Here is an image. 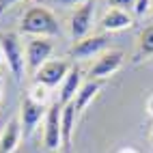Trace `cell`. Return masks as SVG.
Returning a JSON list of instances; mask_svg holds the SVG:
<instances>
[{"mask_svg": "<svg viewBox=\"0 0 153 153\" xmlns=\"http://www.w3.org/2000/svg\"><path fill=\"white\" fill-rule=\"evenodd\" d=\"M22 123H19V117H13L9 123L2 127L0 131V153H15V149L19 147V140H22Z\"/></svg>", "mask_w": 153, "mask_h": 153, "instance_id": "cell-12", "label": "cell"}, {"mask_svg": "<svg viewBox=\"0 0 153 153\" xmlns=\"http://www.w3.org/2000/svg\"><path fill=\"white\" fill-rule=\"evenodd\" d=\"M151 153H153V149H151Z\"/></svg>", "mask_w": 153, "mask_h": 153, "instance_id": "cell-28", "label": "cell"}, {"mask_svg": "<svg viewBox=\"0 0 153 153\" xmlns=\"http://www.w3.org/2000/svg\"><path fill=\"white\" fill-rule=\"evenodd\" d=\"M0 101H2V84H0Z\"/></svg>", "mask_w": 153, "mask_h": 153, "instance_id": "cell-26", "label": "cell"}, {"mask_svg": "<svg viewBox=\"0 0 153 153\" xmlns=\"http://www.w3.org/2000/svg\"><path fill=\"white\" fill-rule=\"evenodd\" d=\"M119 153H138V151H136V149H131V147H127V149H121Z\"/></svg>", "mask_w": 153, "mask_h": 153, "instance_id": "cell-23", "label": "cell"}, {"mask_svg": "<svg viewBox=\"0 0 153 153\" xmlns=\"http://www.w3.org/2000/svg\"><path fill=\"white\" fill-rule=\"evenodd\" d=\"M71 67H74V65H71L69 60H65V58H60V60H48V63L39 69L33 78H35L37 84H41L45 88H56V86L63 84V80L67 78Z\"/></svg>", "mask_w": 153, "mask_h": 153, "instance_id": "cell-8", "label": "cell"}, {"mask_svg": "<svg viewBox=\"0 0 153 153\" xmlns=\"http://www.w3.org/2000/svg\"><path fill=\"white\" fill-rule=\"evenodd\" d=\"M147 112H149V114L153 117V95H151V97L147 99Z\"/></svg>", "mask_w": 153, "mask_h": 153, "instance_id": "cell-21", "label": "cell"}, {"mask_svg": "<svg viewBox=\"0 0 153 153\" xmlns=\"http://www.w3.org/2000/svg\"><path fill=\"white\" fill-rule=\"evenodd\" d=\"M0 50H2L7 69L11 71V76L22 82V78L26 74V52L22 48V41H19L17 33H0Z\"/></svg>", "mask_w": 153, "mask_h": 153, "instance_id": "cell-2", "label": "cell"}, {"mask_svg": "<svg viewBox=\"0 0 153 153\" xmlns=\"http://www.w3.org/2000/svg\"><path fill=\"white\" fill-rule=\"evenodd\" d=\"M58 153H74V151H71V145H65L63 149H60Z\"/></svg>", "mask_w": 153, "mask_h": 153, "instance_id": "cell-22", "label": "cell"}, {"mask_svg": "<svg viewBox=\"0 0 153 153\" xmlns=\"http://www.w3.org/2000/svg\"><path fill=\"white\" fill-rule=\"evenodd\" d=\"M101 86H104V80H86V82L80 86V91L74 97V106H76L78 114H82V112L88 108V104H93V99L99 95Z\"/></svg>", "mask_w": 153, "mask_h": 153, "instance_id": "cell-13", "label": "cell"}, {"mask_svg": "<svg viewBox=\"0 0 153 153\" xmlns=\"http://www.w3.org/2000/svg\"><path fill=\"white\" fill-rule=\"evenodd\" d=\"M28 97H33L35 101H39V104H45L48 106V99H50V88H45V86H41V84H37L35 82V86L26 93Z\"/></svg>", "mask_w": 153, "mask_h": 153, "instance_id": "cell-16", "label": "cell"}, {"mask_svg": "<svg viewBox=\"0 0 153 153\" xmlns=\"http://www.w3.org/2000/svg\"><path fill=\"white\" fill-rule=\"evenodd\" d=\"M48 108L45 104H39L33 97H22V104H19V123H22V134L24 138H30L35 134L37 125L41 123L48 114Z\"/></svg>", "mask_w": 153, "mask_h": 153, "instance_id": "cell-6", "label": "cell"}, {"mask_svg": "<svg viewBox=\"0 0 153 153\" xmlns=\"http://www.w3.org/2000/svg\"><path fill=\"white\" fill-rule=\"evenodd\" d=\"M0 80H2V78H0Z\"/></svg>", "mask_w": 153, "mask_h": 153, "instance_id": "cell-29", "label": "cell"}, {"mask_svg": "<svg viewBox=\"0 0 153 153\" xmlns=\"http://www.w3.org/2000/svg\"><path fill=\"white\" fill-rule=\"evenodd\" d=\"M84 82H82V69H80L78 65H74L69 69V74H67V78L63 80V84H60V88H58V104L60 106H65V104H71L74 101V97H76V93L80 91V86H82Z\"/></svg>", "mask_w": 153, "mask_h": 153, "instance_id": "cell-11", "label": "cell"}, {"mask_svg": "<svg viewBox=\"0 0 153 153\" xmlns=\"http://www.w3.org/2000/svg\"><path fill=\"white\" fill-rule=\"evenodd\" d=\"M151 11V0H136L134 2V9H131V13H134V17H145L147 13Z\"/></svg>", "mask_w": 153, "mask_h": 153, "instance_id": "cell-17", "label": "cell"}, {"mask_svg": "<svg viewBox=\"0 0 153 153\" xmlns=\"http://www.w3.org/2000/svg\"><path fill=\"white\" fill-rule=\"evenodd\" d=\"M106 2H108L112 9H123V11H131L136 0H106Z\"/></svg>", "mask_w": 153, "mask_h": 153, "instance_id": "cell-18", "label": "cell"}, {"mask_svg": "<svg viewBox=\"0 0 153 153\" xmlns=\"http://www.w3.org/2000/svg\"><path fill=\"white\" fill-rule=\"evenodd\" d=\"M149 140H151V145H153V127H151V134H149Z\"/></svg>", "mask_w": 153, "mask_h": 153, "instance_id": "cell-24", "label": "cell"}, {"mask_svg": "<svg viewBox=\"0 0 153 153\" xmlns=\"http://www.w3.org/2000/svg\"><path fill=\"white\" fill-rule=\"evenodd\" d=\"M17 2H24V0H0V15H2L7 9H11L13 4H17Z\"/></svg>", "mask_w": 153, "mask_h": 153, "instance_id": "cell-20", "label": "cell"}, {"mask_svg": "<svg viewBox=\"0 0 153 153\" xmlns=\"http://www.w3.org/2000/svg\"><path fill=\"white\" fill-rule=\"evenodd\" d=\"M60 110L63 106L54 101L48 108V114L43 119V145L48 151L58 153L63 149V127H60Z\"/></svg>", "mask_w": 153, "mask_h": 153, "instance_id": "cell-5", "label": "cell"}, {"mask_svg": "<svg viewBox=\"0 0 153 153\" xmlns=\"http://www.w3.org/2000/svg\"><path fill=\"white\" fill-rule=\"evenodd\" d=\"M19 33L28 37L52 39L60 35V24H58V17L48 7H30L19 19Z\"/></svg>", "mask_w": 153, "mask_h": 153, "instance_id": "cell-1", "label": "cell"}, {"mask_svg": "<svg viewBox=\"0 0 153 153\" xmlns=\"http://www.w3.org/2000/svg\"><path fill=\"white\" fill-rule=\"evenodd\" d=\"M153 56V24L145 26L138 35V50H136V60Z\"/></svg>", "mask_w": 153, "mask_h": 153, "instance_id": "cell-15", "label": "cell"}, {"mask_svg": "<svg viewBox=\"0 0 153 153\" xmlns=\"http://www.w3.org/2000/svg\"><path fill=\"white\" fill-rule=\"evenodd\" d=\"M93 24H95V0H86V2L78 4L76 11L69 15V35L74 39V43L88 37Z\"/></svg>", "mask_w": 153, "mask_h": 153, "instance_id": "cell-3", "label": "cell"}, {"mask_svg": "<svg viewBox=\"0 0 153 153\" xmlns=\"http://www.w3.org/2000/svg\"><path fill=\"white\" fill-rule=\"evenodd\" d=\"M52 4H58V7H76V4H82L86 0H48Z\"/></svg>", "mask_w": 153, "mask_h": 153, "instance_id": "cell-19", "label": "cell"}, {"mask_svg": "<svg viewBox=\"0 0 153 153\" xmlns=\"http://www.w3.org/2000/svg\"><path fill=\"white\" fill-rule=\"evenodd\" d=\"M125 63V52L123 50H106L104 54H99L93 67L88 69V80H106L114 76L117 71Z\"/></svg>", "mask_w": 153, "mask_h": 153, "instance_id": "cell-7", "label": "cell"}, {"mask_svg": "<svg viewBox=\"0 0 153 153\" xmlns=\"http://www.w3.org/2000/svg\"><path fill=\"white\" fill-rule=\"evenodd\" d=\"M131 26H134V15L129 11H123V9H108L99 19V28L104 33H119V30H125Z\"/></svg>", "mask_w": 153, "mask_h": 153, "instance_id": "cell-10", "label": "cell"}, {"mask_svg": "<svg viewBox=\"0 0 153 153\" xmlns=\"http://www.w3.org/2000/svg\"><path fill=\"white\" fill-rule=\"evenodd\" d=\"M108 48V37L106 35H88L84 37L82 41H76L69 50V58H76V60H86V58H93L104 54Z\"/></svg>", "mask_w": 153, "mask_h": 153, "instance_id": "cell-9", "label": "cell"}, {"mask_svg": "<svg viewBox=\"0 0 153 153\" xmlns=\"http://www.w3.org/2000/svg\"><path fill=\"white\" fill-rule=\"evenodd\" d=\"M151 11H153V0H151Z\"/></svg>", "mask_w": 153, "mask_h": 153, "instance_id": "cell-27", "label": "cell"}, {"mask_svg": "<svg viewBox=\"0 0 153 153\" xmlns=\"http://www.w3.org/2000/svg\"><path fill=\"white\" fill-rule=\"evenodd\" d=\"M0 63H4V56H2V50H0Z\"/></svg>", "mask_w": 153, "mask_h": 153, "instance_id": "cell-25", "label": "cell"}, {"mask_svg": "<svg viewBox=\"0 0 153 153\" xmlns=\"http://www.w3.org/2000/svg\"><path fill=\"white\" fill-rule=\"evenodd\" d=\"M76 119H78V112L74 101L71 104H65L63 110H60V127H63V147L71 145V136H74V127H76Z\"/></svg>", "mask_w": 153, "mask_h": 153, "instance_id": "cell-14", "label": "cell"}, {"mask_svg": "<svg viewBox=\"0 0 153 153\" xmlns=\"http://www.w3.org/2000/svg\"><path fill=\"white\" fill-rule=\"evenodd\" d=\"M52 52H54L52 39H45V37H30L28 43H26V71L35 76L37 71L50 60Z\"/></svg>", "mask_w": 153, "mask_h": 153, "instance_id": "cell-4", "label": "cell"}]
</instances>
